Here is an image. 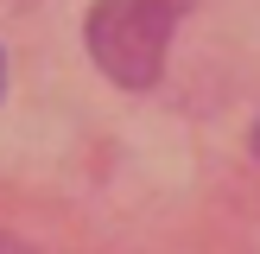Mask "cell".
<instances>
[{"instance_id":"obj_1","label":"cell","mask_w":260,"mask_h":254,"mask_svg":"<svg viewBox=\"0 0 260 254\" xmlns=\"http://www.w3.org/2000/svg\"><path fill=\"white\" fill-rule=\"evenodd\" d=\"M184 0H95L89 7V57L127 89H146L165 70Z\"/></svg>"},{"instance_id":"obj_2","label":"cell","mask_w":260,"mask_h":254,"mask_svg":"<svg viewBox=\"0 0 260 254\" xmlns=\"http://www.w3.org/2000/svg\"><path fill=\"white\" fill-rule=\"evenodd\" d=\"M0 254H32V248H25V241H13L7 229H0Z\"/></svg>"},{"instance_id":"obj_3","label":"cell","mask_w":260,"mask_h":254,"mask_svg":"<svg viewBox=\"0 0 260 254\" xmlns=\"http://www.w3.org/2000/svg\"><path fill=\"white\" fill-rule=\"evenodd\" d=\"M254 146H260V127H254Z\"/></svg>"}]
</instances>
